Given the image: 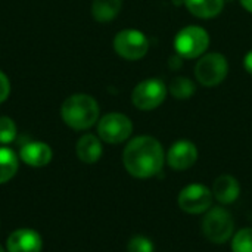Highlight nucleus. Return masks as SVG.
Segmentation results:
<instances>
[{"instance_id":"1","label":"nucleus","mask_w":252,"mask_h":252,"mask_svg":"<svg viewBox=\"0 0 252 252\" xmlns=\"http://www.w3.org/2000/svg\"><path fill=\"white\" fill-rule=\"evenodd\" d=\"M126 170L137 179H148L158 174L164 165L161 143L151 136H139L128 142L123 154Z\"/></svg>"},{"instance_id":"2","label":"nucleus","mask_w":252,"mask_h":252,"mask_svg":"<svg viewBox=\"0 0 252 252\" xmlns=\"http://www.w3.org/2000/svg\"><path fill=\"white\" fill-rule=\"evenodd\" d=\"M66 126L74 130H87L99 118V105L89 94H72L68 97L61 109Z\"/></svg>"},{"instance_id":"3","label":"nucleus","mask_w":252,"mask_h":252,"mask_svg":"<svg viewBox=\"0 0 252 252\" xmlns=\"http://www.w3.org/2000/svg\"><path fill=\"white\" fill-rule=\"evenodd\" d=\"M208 44H210V35L207 30L196 25L185 27L177 32L174 40V47L177 55L185 59L201 58L208 49Z\"/></svg>"},{"instance_id":"4","label":"nucleus","mask_w":252,"mask_h":252,"mask_svg":"<svg viewBox=\"0 0 252 252\" xmlns=\"http://www.w3.org/2000/svg\"><path fill=\"white\" fill-rule=\"evenodd\" d=\"M229 72V65L221 53L202 55L195 66L196 80L205 87H214L224 81Z\"/></svg>"},{"instance_id":"5","label":"nucleus","mask_w":252,"mask_h":252,"mask_svg":"<svg viewBox=\"0 0 252 252\" xmlns=\"http://www.w3.org/2000/svg\"><path fill=\"white\" fill-rule=\"evenodd\" d=\"M235 229V221L232 214L221 208H213L202 221V230L208 241L214 244H224L229 241Z\"/></svg>"},{"instance_id":"6","label":"nucleus","mask_w":252,"mask_h":252,"mask_svg":"<svg viewBox=\"0 0 252 252\" xmlns=\"http://www.w3.org/2000/svg\"><path fill=\"white\" fill-rule=\"evenodd\" d=\"M167 96V86L158 78H149L140 81L133 93L131 102L137 109L142 111H152L158 108Z\"/></svg>"},{"instance_id":"7","label":"nucleus","mask_w":252,"mask_h":252,"mask_svg":"<svg viewBox=\"0 0 252 252\" xmlns=\"http://www.w3.org/2000/svg\"><path fill=\"white\" fill-rule=\"evenodd\" d=\"M114 49L127 61H139L148 53L149 41L142 31L123 30L114 38Z\"/></svg>"},{"instance_id":"8","label":"nucleus","mask_w":252,"mask_h":252,"mask_svg":"<svg viewBox=\"0 0 252 252\" xmlns=\"http://www.w3.org/2000/svg\"><path fill=\"white\" fill-rule=\"evenodd\" d=\"M131 131H133V124L130 118L118 112L106 114L105 117L100 118L97 124V133L100 139L112 145L127 140L131 136Z\"/></svg>"},{"instance_id":"9","label":"nucleus","mask_w":252,"mask_h":252,"mask_svg":"<svg viewBox=\"0 0 252 252\" xmlns=\"http://www.w3.org/2000/svg\"><path fill=\"white\" fill-rule=\"evenodd\" d=\"M213 192L202 185H189L179 193V207L189 214L205 213L213 204Z\"/></svg>"},{"instance_id":"10","label":"nucleus","mask_w":252,"mask_h":252,"mask_svg":"<svg viewBox=\"0 0 252 252\" xmlns=\"http://www.w3.org/2000/svg\"><path fill=\"white\" fill-rule=\"evenodd\" d=\"M196 159H198V149L189 140L176 142L167 154L168 165L177 171H183V170L190 168L196 162Z\"/></svg>"},{"instance_id":"11","label":"nucleus","mask_w":252,"mask_h":252,"mask_svg":"<svg viewBox=\"0 0 252 252\" xmlns=\"http://www.w3.org/2000/svg\"><path fill=\"white\" fill-rule=\"evenodd\" d=\"M41 236L32 229H18L6 241L7 252H41Z\"/></svg>"},{"instance_id":"12","label":"nucleus","mask_w":252,"mask_h":252,"mask_svg":"<svg viewBox=\"0 0 252 252\" xmlns=\"http://www.w3.org/2000/svg\"><path fill=\"white\" fill-rule=\"evenodd\" d=\"M19 157L31 167H44L52 159V149L43 142H30L21 148Z\"/></svg>"},{"instance_id":"13","label":"nucleus","mask_w":252,"mask_h":252,"mask_svg":"<svg viewBox=\"0 0 252 252\" xmlns=\"http://www.w3.org/2000/svg\"><path fill=\"white\" fill-rule=\"evenodd\" d=\"M241 186L233 176H220L213 186V195L220 204H232L238 199Z\"/></svg>"},{"instance_id":"14","label":"nucleus","mask_w":252,"mask_h":252,"mask_svg":"<svg viewBox=\"0 0 252 252\" xmlns=\"http://www.w3.org/2000/svg\"><path fill=\"white\" fill-rule=\"evenodd\" d=\"M77 157L86 164H94L102 157V143L93 134H84L77 142Z\"/></svg>"},{"instance_id":"15","label":"nucleus","mask_w":252,"mask_h":252,"mask_svg":"<svg viewBox=\"0 0 252 252\" xmlns=\"http://www.w3.org/2000/svg\"><path fill=\"white\" fill-rule=\"evenodd\" d=\"M185 4L193 16L210 19L223 10L224 0H185Z\"/></svg>"},{"instance_id":"16","label":"nucleus","mask_w":252,"mask_h":252,"mask_svg":"<svg viewBox=\"0 0 252 252\" xmlns=\"http://www.w3.org/2000/svg\"><path fill=\"white\" fill-rule=\"evenodd\" d=\"M123 0H93L92 15L99 22L112 21L121 10Z\"/></svg>"},{"instance_id":"17","label":"nucleus","mask_w":252,"mask_h":252,"mask_svg":"<svg viewBox=\"0 0 252 252\" xmlns=\"http://www.w3.org/2000/svg\"><path fill=\"white\" fill-rule=\"evenodd\" d=\"M18 157L16 154L6 148L1 146L0 148V185L9 182L18 171Z\"/></svg>"},{"instance_id":"18","label":"nucleus","mask_w":252,"mask_h":252,"mask_svg":"<svg viewBox=\"0 0 252 252\" xmlns=\"http://www.w3.org/2000/svg\"><path fill=\"white\" fill-rule=\"evenodd\" d=\"M196 87L192 80L186 77H176L170 83V93L176 99H189L193 96Z\"/></svg>"},{"instance_id":"19","label":"nucleus","mask_w":252,"mask_h":252,"mask_svg":"<svg viewBox=\"0 0 252 252\" xmlns=\"http://www.w3.org/2000/svg\"><path fill=\"white\" fill-rule=\"evenodd\" d=\"M233 252H252V229L245 227L239 230L232 241Z\"/></svg>"},{"instance_id":"20","label":"nucleus","mask_w":252,"mask_h":252,"mask_svg":"<svg viewBox=\"0 0 252 252\" xmlns=\"http://www.w3.org/2000/svg\"><path fill=\"white\" fill-rule=\"evenodd\" d=\"M16 137V126L9 117H0V143L7 145Z\"/></svg>"},{"instance_id":"21","label":"nucleus","mask_w":252,"mask_h":252,"mask_svg":"<svg viewBox=\"0 0 252 252\" xmlns=\"http://www.w3.org/2000/svg\"><path fill=\"white\" fill-rule=\"evenodd\" d=\"M128 252H154V245L148 238L143 236H134L127 247Z\"/></svg>"},{"instance_id":"22","label":"nucleus","mask_w":252,"mask_h":252,"mask_svg":"<svg viewBox=\"0 0 252 252\" xmlns=\"http://www.w3.org/2000/svg\"><path fill=\"white\" fill-rule=\"evenodd\" d=\"M9 93H10V83L7 77L0 71V103L7 99Z\"/></svg>"},{"instance_id":"23","label":"nucleus","mask_w":252,"mask_h":252,"mask_svg":"<svg viewBox=\"0 0 252 252\" xmlns=\"http://www.w3.org/2000/svg\"><path fill=\"white\" fill-rule=\"evenodd\" d=\"M244 65H245V69L252 75V50H250L245 56V61H244Z\"/></svg>"},{"instance_id":"24","label":"nucleus","mask_w":252,"mask_h":252,"mask_svg":"<svg viewBox=\"0 0 252 252\" xmlns=\"http://www.w3.org/2000/svg\"><path fill=\"white\" fill-rule=\"evenodd\" d=\"M241 3H242V6H244L248 12H251L252 13V0H241Z\"/></svg>"},{"instance_id":"25","label":"nucleus","mask_w":252,"mask_h":252,"mask_svg":"<svg viewBox=\"0 0 252 252\" xmlns=\"http://www.w3.org/2000/svg\"><path fill=\"white\" fill-rule=\"evenodd\" d=\"M0 252H6L4 250H3V247H1V245H0Z\"/></svg>"}]
</instances>
